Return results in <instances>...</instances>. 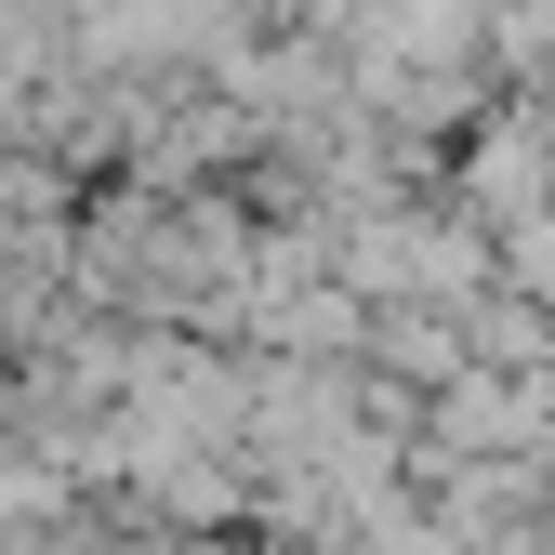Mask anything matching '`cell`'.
<instances>
[{"instance_id": "obj_1", "label": "cell", "mask_w": 555, "mask_h": 555, "mask_svg": "<svg viewBox=\"0 0 555 555\" xmlns=\"http://www.w3.org/2000/svg\"><path fill=\"white\" fill-rule=\"evenodd\" d=\"M516 278H529V292L555 305V225H516Z\"/></svg>"}]
</instances>
